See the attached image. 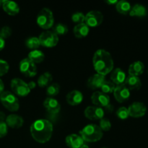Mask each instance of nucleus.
Instances as JSON below:
<instances>
[{"mask_svg": "<svg viewBox=\"0 0 148 148\" xmlns=\"http://www.w3.org/2000/svg\"><path fill=\"white\" fill-rule=\"evenodd\" d=\"M0 101L6 109L12 112L17 111L20 108L18 98L13 92L10 91H4L0 95Z\"/></svg>", "mask_w": 148, "mask_h": 148, "instance_id": "obj_5", "label": "nucleus"}, {"mask_svg": "<svg viewBox=\"0 0 148 148\" xmlns=\"http://www.w3.org/2000/svg\"><path fill=\"white\" fill-rule=\"evenodd\" d=\"M68 27L64 23H59L53 26V28L52 31L56 33L58 36H65L68 33Z\"/></svg>", "mask_w": 148, "mask_h": 148, "instance_id": "obj_29", "label": "nucleus"}, {"mask_svg": "<svg viewBox=\"0 0 148 148\" xmlns=\"http://www.w3.org/2000/svg\"><path fill=\"white\" fill-rule=\"evenodd\" d=\"M25 46L27 49H31L32 51L37 50L40 46V41L38 37H30L28 38L25 40Z\"/></svg>", "mask_w": 148, "mask_h": 148, "instance_id": "obj_28", "label": "nucleus"}, {"mask_svg": "<svg viewBox=\"0 0 148 148\" xmlns=\"http://www.w3.org/2000/svg\"><path fill=\"white\" fill-rule=\"evenodd\" d=\"M8 132V127L4 121H0V138L4 137Z\"/></svg>", "mask_w": 148, "mask_h": 148, "instance_id": "obj_37", "label": "nucleus"}, {"mask_svg": "<svg viewBox=\"0 0 148 148\" xmlns=\"http://www.w3.org/2000/svg\"><path fill=\"white\" fill-rule=\"evenodd\" d=\"M130 16L132 17H143L147 15V9L145 6L140 4H136L132 7L130 12Z\"/></svg>", "mask_w": 148, "mask_h": 148, "instance_id": "obj_24", "label": "nucleus"}, {"mask_svg": "<svg viewBox=\"0 0 148 148\" xmlns=\"http://www.w3.org/2000/svg\"><path fill=\"white\" fill-rule=\"evenodd\" d=\"M80 148H90V147H89V146L88 145H86L85 143H84V144L82 145V146H81Z\"/></svg>", "mask_w": 148, "mask_h": 148, "instance_id": "obj_44", "label": "nucleus"}, {"mask_svg": "<svg viewBox=\"0 0 148 148\" xmlns=\"http://www.w3.org/2000/svg\"><path fill=\"white\" fill-rule=\"evenodd\" d=\"M103 21V14L100 11L92 10L85 14L84 23L89 27H96L101 25Z\"/></svg>", "mask_w": 148, "mask_h": 148, "instance_id": "obj_8", "label": "nucleus"}, {"mask_svg": "<svg viewBox=\"0 0 148 148\" xmlns=\"http://www.w3.org/2000/svg\"><path fill=\"white\" fill-rule=\"evenodd\" d=\"M106 2L108 4V5H114V4H116L118 1L117 0H107L106 1Z\"/></svg>", "mask_w": 148, "mask_h": 148, "instance_id": "obj_43", "label": "nucleus"}, {"mask_svg": "<svg viewBox=\"0 0 148 148\" xmlns=\"http://www.w3.org/2000/svg\"><path fill=\"white\" fill-rule=\"evenodd\" d=\"M10 69V65L6 61L0 59V77L5 75Z\"/></svg>", "mask_w": 148, "mask_h": 148, "instance_id": "obj_35", "label": "nucleus"}, {"mask_svg": "<svg viewBox=\"0 0 148 148\" xmlns=\"http://www.w3.org/2000/svg\"><path fill=\"white\" fill-rule=\"evenodd\" d=\"M79 135L87 143H95L102 139L103 131L97 124H88L79 131Z\"/></svg>", "mask_w": 148, "mask_h": 148, "instance_id": "obj_3", "label": "nucleus"}, {"mask_svg": "<svg viewBox=\"0 0 148 148\" xmlns=\"http://www.w3.org/2000/svg\"><path fill=\"white\" fill-rule=\"evenodd\" d=\"M52 79H53V77H52L51 74L49 72H44L43 74L40 75L38 79V85L40 88L48 87L50 85Z\"/></svg>", "mask_w": 148, "mask_h": 148, "instance_id": "obj_27", "label": "nucleus"}, {"mask_svg": "<svg viewBox=\"0 0 148 148\" xmlns=\"http://www.w3.org/2000/svg\"><path fill=\"white\" fill-rule=\"evenodd\" d=\"M85 15L82 12H77L74 13L72 15V20L73 23H76V25L84 23L85 22Z\"/></svg>", "mask_w": 148, "mask_h": 148, "instance_id": "obj_32", "label": "nucleus"}, {"mask_svg": "<svg viewBox=\"0 0 148 148\" xmlns=\"http://www.w3.org/2000/svg\"><path fill=\"white\" fill-rule=\"evenodd\" d=\"M106 79V77L99 74H95L90 77L89 79L87 82V86L91 90H98L101 89L103 83Z\"/></svg>", "mask_w": 148, "mask_h": 148, "instance_id": "obj_15", "label": "nucleus"}, {"mask_svg": "<svg viewBox=\"0 0 148 148\" xmlns=\"http://www.w3.org/2000/svg\"><path fill=\"white\" fill-rule=\"evenodd\" d=\"M116 116L119 119L121 120H125L128 119V117L130 116L128 108L124 106L120 107L116 111Z\"/></svg>", "mask_w": 148, "mask_h": 148, "instance_id": "obj_33", "label": "nucleus"}, {"mask_svg": "<svg viewBox=\"0 0 148 148\" xmlns=\"http://www.w3.org/2000/svg\"><path fill=\"white\" fill-rule=\"evenodd\" d=\"M30 131L35 141L41 144L46 143L51 139L53 132V124L44 119H38L31 124Z\"/></svg>", "mask_w": 148, "mask_h": 148, "instance_id": "obj_1", "label": "nucleus"}, {"mask_svg": "<svg viewBox=\"0 0 148 148\" xmlns=\"http://www.w3.org/2000/svg\"><path fill=\"white\" fill-rule=\"evenodd\" d=\"M60 91V86L57 83L50 84L46 88V94L49 96V98H53L59 94Z\"/></svg>", "mask_w": 148, "mask_h": 148, "instance_id": "obj_30", "label": "nucleus"}, {"mask_svg": "<svg viewBox=\"0 0 148 148\" xmlns=\"http://www.w3.org/2000/svg\"><path fill=\"white\" fill-rule=\"evenodd\" d=\"M6 115L4 112L2 111H0V121H4L5 122V120H6Z\"/></svg>", "mask_w": 148, "mask_h": 148, "instance_id": "obj_41", "label": "nucleus"}, {"mask_svg": "<svg viewBox=\"0 0 148 148\" xmlns=\"http://www.w3.org/2000/svg\"><path fill=\"white\" fill-rule=\"evenodd\" d=\"M4 91V84L3 81L0 79V95Z\"/></svg>", "mask_w": 148, "mask_h": 148, "instance_id": "obj_42", "label": "nucleus"}, {"mask_svg": "<svg viewBox=\"0 0 148 148\" xmlns=\"http://www.w3.org/2000/svg\"><path fill=\"white\" fill-rule=\"evenodd\" d=\"M36 23L40 27L45 30H49L54 24L53 14L51 10L48 8H43L36 18Z\"/></svg>", "mask_w": 148, "mask_h": 148, "instance_id": "obj_4", "label": "nucleus"}, {"mask_svg": "<svg viewBox=\"0 0 148 148\" xmlns=\"http://www.w3.org/2000/svg\"><path fill=\"white\" fill-rule=\"evenodd\" d=\"M66 101L69 105L72 106H76L82 103L83 101V95L79 90H74L66 95Z\"/></svg>", "mask_w": 148, "mask_h": 148, "instance_id": "obj_14", "label": "nucleus"}, {"mask_svg": "<svg viewBox=\"0 0 148 148\" xmlns=\"http://www.w3.org/2000/svg\"><path fill=\"white\" fill-rule=\"evenodd\" d=\"M43 106L50 114H59L61 110V106L59 101L53 98H47L43 101Z\"/></svg>", "mask_w": 148, "mask_h": 148, "instance_id": "obj_17", "label": "nucleus"}, {"mask_svg": "<svg viewBox=\"0 0 148 148\" xmlns=\"http://www.w3.org/2000/svg\"><path fill=\"white\" fill-rule=\"evenodd\" d=\"M5 47V40L0 37V51L3 50Z\"/></svg>", "mask_w": 148, "mask_h": 148, "instance_id": "obj_39", "label": "nucleus"}, {"mask_svg": "<svg viewBox=\"0 0 148 148\" xmlns=\"http://www.w3.org/2000/svg\"><path fill=\"white\" fill-rule=\"evenodd\" d=\"M116 11L119 13L127 15V14H130V10L132 9V6L130 3L128 2L127 1L121 0V1H118L117 4H116Z\"/></svg>", "mask_w": 148, "mask_h": 148, "instance_id": "obj_25", "label": "nucleus"}, {"mask_svg": "<svg viewBox=\"0 0 148 148\" xmlns=\"http://www.w3.org/2000/svg\"><path fill=\"white\" fill-rule=\"evenodd\" d=\"M0 6H1V1H0Z\"/></svg>", "mask_w": 148, "mask_h": 148, "instance_id": "obj_45", "label": "nucleus"}, {"mask_svg": "<svg viewBox=\"0 0 148 148\" xmlns=\"http://www.w3.org/2000/svg\"><path fill=\"white\" fill-rule=\"evenodd\" d=\"M20 72L27 77H33L37 75V67L36 64L30 60L28 58L23 59L20 62Z\"/></svg>", "mask_w": 148, "mask_h": 148, "instance_id": "obj_9", "label": "nucleus"}, {"mask_svg": "<svg viewBox=\"0 0 148 148\" xmlns=\"http://www.w3.org/2000/svg\"><path fill=\"white\" fill-rule=\"evenodd\" d=\"M92 64L97 74L105 77L112 72L114 67V62L111 53L105 49H98L95 52Z\"/></svg>", "mask_w": 148, "mask_h": 148, "instance_id": "obj_2", "label": "nucleus"}, {"mask_svg": "<svg viewBox=\"0 0 148 148\" xmlns=\"http://www.w3.org/2000/svg\"><path fill=\"white\" fill-rule=\"evenodd\" d=\"M144 64L140 61H136V62L132 63L129 66V75L139 77L144 72Z\"/></svg>", "mask_w": 148, "mask_h": 148, "instance_id": "obj_22", "label": "nucleus"}, {"mask_svg": "<svg viewBox=\"0 0 148 148\" xmlns=\"http://www.w3.org/2000/svg\"><path fill=\"white\" fill-rule=\"evenodd\" d=\"M74 35L77 38H83L88 36L90 33V27L85 23L76 25L73 29Z\"/></svg>", "mask_w": 148, "mask_h": 148, "instance_id": "obj_23", "label": "nucleus"}, {"mask_svg": "<svg viewBox=\"0 0 148 148\" xmlns=\"http://www.w3.org/2000/svg\"><path fill=\"white\" fill-rule=\"evenodd\" d=\"M105 111L103 108L97 106H88L84 111V115L87 119L92 121L101 120L103 118Z\"/></svg>", "mask_w": 148, "mask_h": 148, "instance_id": "obj_12", "label": "nucleus"}, {"mask_svg": "<svg viewBox=\"0 0 148 148\" xmlns=\"http://www.w3.org/2000/svg\"><path fill=\"white\" fill-rule=\"evenodd\" d=\"M5 123L7 127L12 129H20L24 124V120L20 116L17 114H10L6 118Z\"/></svg>", "mask_w": 148, "mask_h": 148, "instance_id": "obj_18", "label": "nucleus"}, {"mask_svg": "<svg viewBox=\"0 0 148 148\" xmlns=\"http://www.w3.org/2000/svg\"><path fill=\"white\" fill-rule=\"evenodd\" d=\"M65 143L69 148H80L85 142L79 134H71L66 137Z\"/></svg>", "mask_w": 148, "mask_h": 148, "instance_id": "obj_20", "label": "nucleus"}, {"mask_svg": "<svg viewBox=\"0 0 148 148\" xmlns=\"http://www.w3.org/2000/svg\"><path fill=\"white\" fill-rule=\"evenodd\" d=\"M124 85L128 88L130 90H138L141 88L142 82L139 77L129 75L126 78Z\"/></svg>", "mask_w": 148, "mask_h": 148, "instance_id": "obj_21", "label": "nucleus"}, {"mask_svg": "<svg viewBox=\"0 0 148 148\" xmlns=\"http://www.w3.org/2000/svg\"><path fill=\"white\" fill-rule=\"evenodd\" d=\"M10 86H11L13 93L20 97L27 96L31 91L29 88L27 83H26L25 81L20 78H14L12 79Z\"/></svg>", "mask_w": 148, "mask_h": 148, "instance_id": "obj_6", "label": "nucleus"}, {"mask_svg": "<svg viewBox=\"0 0 148 148\" xmlns=\"http://www.w3.org/2000/svg\"><path fill=\"white\" fill-rule=\"evenodd\" d=\"M127 75L125 72L121 68H116L113 69L111 75V81L114 84H115L116 86L119 85H124Z\"/></svg>", "mask_w": 148, "mask_h": 148, "instance_id": "obj_16", "label": "nucleus"}, {"mask_svg": "<svg viewBox=\"0 0 148 148\" xmlns=\"http://www.w3.org/2000/svg\"><path fill=\"white\" fill-rule=\"evenodd\" d=\"M113 93H114L115 99L119 103L126 102L127 101H128L129 98H130V95H131L130 90L125 85L116 86V88Z\"/></svg>", "mask_w": 148, "mask_h": 148, "instance_id": "obj_13", "label": "nucleus"}, {"mask_svg": "<svg viewBox=\"0 0 148 148\" xmlns=\"http://www.w3.org/2000/svg\"><path fill=\"white\" fill-rule=\"evenodd\" d=\"M27 58L34 64H39L44 60L45 54L43 51L37 49V50L31 51L28 53Z\"/></svg>", "mask_w": 148, "mask_h": 148, "instance_id": "obj_26", "label": "nucleus"}, {"mask_svg": "<svg viewBox=\"0 0 148 148\" xmlns=\"http://www.w3.org/2000/svg\"><path fill=\"white\" fill-rule=\"evenodd\" d=\"M27 85H28V87H29V88H30V90H32L33 89H34V88L36 87V82H33V81H32V82H30L29 83H27Z\"/></svg>", "mask_w": 148, "mask_h": 148, "instance_id": "obj_40", "label": "nucleus"}, {"mask_svg": "<svg viewBox=\"0 0 148 148\" xmlns=\"http://www.w3.org/2000/svg\"><path fill=\"white\" fill-rule=\"evenodd\" d=\"M115 88H116L115 84L113 83L111 81L106 80L105 82L103 83L102 86H101V92L108 95V94L114 92Z\"/></svg>", "mask_w": 148, "mask_h": 148, "instance_id": "obj_31", "label": "nucleus"}, {"mask_svg": "<svg viewBox=\"0 0 148 148\" xmlns=\"http://www.w3.org/2000/svg\"><path fill=\"white\" fill-rule=\"evenodd\" d=\"M102 148H108V147H102Z\"/></svg>", "mask_w": 148, "mask_h": 148, "instance_id": "obj_46", "label": "nucleus"}, {"mask_svg": "<svg viewBox=\"0 0 148 148\" xmlns=\"http://www.w3.org/2000/svg\"><path fill=\"white\" fill-rule=\"evenodd\" d=\"M114 106L112 105V104H108V106H106L105 108H104V111H105V112H108V113H111V112H112L113 111H114Z\"/></svg>", "mask_w": 148, "mask_h": 148, "instance_id": "obj_38", "label": "nucleus"}, {"mask_svg": "<svg viewBox=\"0 0 148 148\" xmlns=\"http://www.w3.org/2000/svg\"><path fill=\"white\" fill-rule=\"evenodd\" d=\"M1 4L3 10L9 15L14 16L20 12V7L14 1L4 0L1 1Z\"/></svg>", "mask_w": 148, "mask_h": 148, "instance_id": "obj_19", "label": "nucleus"}, {"mask_svg": "<svg viewBox=\"0 0 148 148\" xmlns=\"http://www.w3.org/2000/svg\"><path fill=\"white\" fill-rule=\"evenodd\" d=\"M91 102L95 106L104 108L110 104V97L101 91H96L91 95Z\"/></svg>", "mask_w": 148, "mask_h": 148, "instance_id": "obj_10", "label": "nucleus"}, {"mask_svg": "<svg viewBox=\"0 0 148 148\" xmlns=\"http://www.w3.org/2000/svg\"><path fill=\"white\" fill-rule=\"evenodd\" d=\"M130 116L132 118H141L145 115L147 107L142 102H134L128 108Z\"/></svg>", "mask_w": 148, "mask_h": 148, "instance_id": "obj_11", "label": "nucleus"}, {"mask_svg": "<svg viewBox=\"0 0 148 148\" xmlns=\"http://www.w3.org/2000/svg\"><path fill=\"white\" fill-rule=\"evenodd\" d=\"M12 35V29L8 26H4L0 30V37L4 39L8 38Z\"/></svg>", "mask_w": 148, "mask_h": 148, "instance_id": "obj_36", "label": "nucleus"}, {"mask_svg": "<svg viewBox=\"0 0 148 148\" xmlns=\"http://www.w3.org/2000/svg\"><path fill=\"white\" fill-rule=\"evenodd\" d=\"M40 46L46 48H53L59 43V36L52 30H45L38 37Z\"/></svg>", "mask_w": 148, "mask_h": 148, "instance_id": "obj_7", "label": "nucleus"}, {"mask_svg": "<svg viewBox=\"0 0 148 148\" xmlns=\"http://www.w3.org/2000/svg\"><path fill=\"white\" fill-rule=\"evenodd\" d=\"M99 127L102 131L108 132L111 130V123L108 119L103 118L102 119L100 120Z\"/></svg>", "mask_w": 148, "mask_h": 148, "instance_id": "obj_34", "label": "nucleus"}]
</instances>
